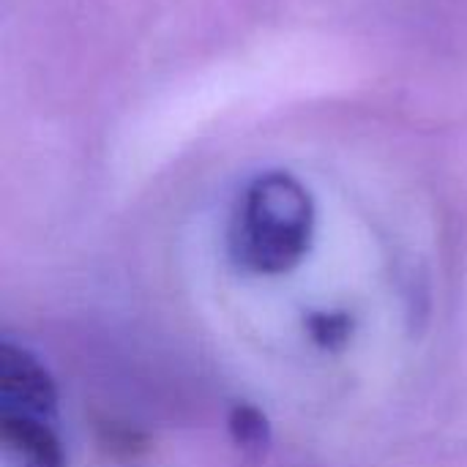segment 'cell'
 <instances>
[{"label":"cell","instance_id":"3","mask_svg":"<svg viewBox=\"0 0 467 467\" xmlns=\"http://www.w3.org/2000/svg\"><path fill=\"white\" fill-rule=\"evenodd\" d=\"M0 449L8 467H68L52 421L0 416Z\"/></svg>","mask_w":467,"mask_h":467},{"label":"cell","instance_id":"5","mask_svg":"<svg viewBox=\"0 0 467 467\" xmlns=\"http://www.w3.org/2000/svg\"><path fill=\"white\" fill-rule=\"evenodd\" d=\"M306 331L323 350H342L353 334V317L348 312H312Z\"/></svg>","mask_w":467,"mask_h":467},{"label":"cell","instance_id":"4","mask_svg":"<svg viewBox=\"0 0 467 467\" xmlns=\"http://www.w3.org/2000/svg\"><path fill=\"white\" fill-rule=\"evenodd\" d=\"M230 432L235 443L246 451H265L271 443V427L265 416L252 405H238L230 416Z\"/></svg>","mask_w":467,"mask_h":467},{"label":"cell","instance_id":"2","mask_svg":"<svg viewBox=\"0 0 467 467\" xmlns=\"http://www.w3.org/2000/svg\"><path fill=\"white\" fill-rule=\"evenodd\" d=\"M0 416H25L57 424V389L41 361L25 348L0 342Z\"/></svg>","mask_w":467,"mask_h":467},{"label":"cell","instance_id":"1","mask_svg":"<svg viewBox=\"0 0 467 467\" xmlns=\"http://www.w3.org/2000/svg\"><path fill=\"white\" fill-rule=\"evenodd\" d=\"M315 238V200L290 172L254 178L233 216L230 254L249 274L276 276L293 271Z\"/></svg>","mask_w":467,"mask_h":467}]
</instances>
